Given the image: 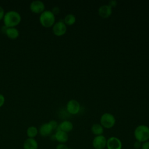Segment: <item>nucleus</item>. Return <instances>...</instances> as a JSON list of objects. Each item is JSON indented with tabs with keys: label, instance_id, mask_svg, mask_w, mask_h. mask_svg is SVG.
Here are the masks:
<instances>
[{
	"label": "nucleus",
	"instance_id": "obj_16",
	"mask_svg": "<svg viewBox=\"0 0 149 149\" xmlns=\"http://www.w3.org/2000/svg\"><path fill=\"white\" fill-rule=\"evenodd\" d=\"M91 130L92 133L96 136L102 135L104 132V127L100 123H94L92 125Z\"/></svg>",
	"mask_w": 149,
	"mask_h": 149
},
{
	"label": "nucleus",
	"instance_id": "obj_19",
	"mask_svg": "<svg viewBox=\"0 0 149 149\" xmlns=\"http://www.w3.org/2000/svg\"><path fill=\"white\" fill-rule=\"evenodd\" d=\"M49 125L51 126V127H52V130H57L58 129V122L55 120H50L49 122H48Z\"/></svg>",
	"mask_w": 149,
	"mask_h": 149
},
{
	"label": "nucleus",
	"instance_id": "obj_23",
	"mask_svg": "<svg viewBox=\"0 0 149 149\" xmlns=\"http://www.w3.org/2000/svg\"><path fill=\"white\" fill-rule=\"evenodd\" d=\"M141 149H149V141L142 143Z\"/></svg>",
	"mask_w": 149,
	"mask_h": 149
},
{
	"label": "nucleus",
	"instance_id": "obj_5",
	"mask_svg": "<svg viewBox=\"0 0 149 149\" xmlns=\"http://www.w3.org/2000/svg\"><path fill=\"white\" fill-rule=\"evenodd\" d=\"M67 28L63 21L60 20L54 23L52 27V31L56 36H61L65 34Z\"/></svg>",
	"mask_w": 149,
	"mask_h": 149
},
{
	"label": "nucleus",
	"instance_id": "obj_3",
	"mask_svg": "<svg viewBox=\"0 0 149 149\" xmlns=\"http://www.w3.org/2000/svg\"><path fill=\"white\" fill-rule=\"evenodd\" d=\"M40 24L44 27H50L53 26L55 21V16L51 10H44L39 17Z\"/></svg>",
	"mask_w": 149,
	"mask_h": 149
},
{
	"label": "nucleus",
	"instance_id": "obj_4",
	"mask_svg": "<svg viewBox=\"0 0 149 149\" xmlns=\"http://www.w3.org/2000/svg\"><path fill=\"white\" fill-rule=\"evenodd\" d=\"M115 116L110 113H104L100 118V124L104 128L111 129L115 125Z\"/></svg>",
	"mask_w": 149,
	"mask_h": 149
},
{
	"label": "nucleus",
	"instance_id": "obj_2",
	"mask_svg": "<svg viewBox=\"0 0 149 149\" xmlns=\"http://www.w3.org/2000/svg\"><path fill=\"white\" fill-rule=\"evenodd\" d=\"M134 136L136 141L141 143L149 140V127L145 125L137 126L134 131Z\"/></svg>",
	"mask_w": 149,
	"mask_h": 149
},
{
	"label": "nucleus",
	"instance_id": "obj_9",
	"mask_svg": "<svg viewBox=\"0 0 149 149\" xmlns=\"http://www.w3.org/2000/svg\"><path fill=\"white\" fill-rule=\"evenodd\" d=\"M80 109L79 102L75 100H70L66 104V109L68 112L72 115L77 114Z\"/></svg>",
	"mask_w": 149,
	"mask_h": 149
},
{
	"label": "nucleus",
	"instance_id": "obj_13",
	"mask_svg": "<svg viewBox=\"0 0 149 149\" xmlns=\"http://www.w3.org/2000/svg\"><path fill=\"white\" fill-rule=\"evenodd\" d=\"M98 14L102 18H107L112 14V8L108 5H103L98 8Z\"/></svg>",
	"mask_w": 149,
	"mask_h": 149
},
{
	"label": "nucleus",
	"instance_id": "obj_20",
	"mask_svg": "<svg viewBox=\"0 0 149 149\" xmlns=\"http://www.w3.org/2000/svg\"><path fill=\"white\" fill-rule=\"evenodd\" d=\"M56 149H70L65 144H62V143H59L56 147Z\"/></svg>",
	"mask_w": 149,
	"mask_h": 149
},
{
	"label": "nucleus",
	"instance_id": "obj_7",
	"mask_svg": "<svg viewBox=\"0 0 149 149\" xmlns=\"http://www.w3.org/2000/svg\"><path fill=\"white\" fill-rule=\"evenodd\" d=\"M106 147L107 149H122V143L119 138L112 136L107 140Z\"/></svg>",
	"mask_w": 149,
	"mask_h": 149
},
{
	"label": "nucleus",
	"instance_id": "obj_26",
	"mask_svg": "<svg viewBox=\"0 0 149 149\" xmlns=\"http://www.w3.org/2000/svg\"><path fill=\"white\" fill-rule=\"evenodd\" d=\"M5 15V11L4 9L2 6H0V20L3 19Z\"/></svg>",
	"mask_w": 149,
	"mask_h": 149
},
{
	"label": "nucleus",
	"instance_id": "obj_1",
	"mask_svg": "<svg viewBox=\"0 0 149 149\" xmlns=\"http://www.w3.org/2000/svg\"><path fill=\"white\" fill-rule=\"evenodd\" d=\"M20 13L15 10H9L5 13L3 18L4 26L6 27H15L21 22Z\"/></svg>",
	"mask_w": 149,
	"mask_h": 149
},
{
	"label": "nucleus",
	"instance_id": "obj_15",
	"mask_svg": "<svg viewBox=\"0 0 149 149\" xmlns=\"http://www.w3.org/2000/svg\"><path fill=\"white\" fill-rule=\"evenodd\" d=\"M5 33L9 38L12 40L16 39L19 36V31L15 27H7Z\"/></svg>",
	"mask_w": 149,
	"mask_h": 149
},
{
	"label": "nucleus",
	"instance_id": "obj_12",
	"mask_svg": "<svg viewBox=\"0 0 149 149\" xmlns=\"http://www.w3.org/2000/svg\"><path fill=\"white\" fill-rule=\"evenodd\" d=\"M23 149H38V143L35 139L27 138L23 144Z\"/></svg>",
	"mask_w": 149,
	"mask_h": 149
},
{
	"label": "nucleus",
	"instance_id": "obj_22",
	"mask_svg": "<svg viewBox=\"0 0 149 149\" xmlns=\"http://www.w3.org/2000/svg\"><path fill=\"white\" fill-rule=\"evenodd\" d=\"M51 12L54 13V15L55 16L56 15H58L60 12V9L58 6H55L52 9Z\"/></svg>",
	"mask_w": 149,
	"mask_h": 149
},
{
	"label": "nucleus",
	"instance_id": "obj_25",
	"mask_svg": "<svg viewBox=\"0 0 149 149\" xmlns=\"http://www.w3.org/2000/svg\"><path fill=\"white\" fill-rule=\"evenodd\" d=\"M5 97L3 96V95L0 93V108L5 103Z\"/></svg>",
	"mask_w": 149,
	"mask_h": 149
},
{
	"label": "nucleus",
	"instance_id": "obj_11",
	"mask_svg": "<svg viewBox=\"0 0 149 149\" xmlns=\"http://www.w3.org/2000/svg\"><path fill=\"white\" fill-rule=\"evenodd\" d=\"M53 130L48 123H45L41 125L39 128L38 133L42 137H47L51 134Z\"/></svg>",
	"mask_w": 149,
	"mask_h": 149
},
{
	"label": "nucleus",
	"instance_id": "obj_10",
	"mask_svg": "<svg viewBox=\"0 0 149 149\" xmlns=\"http://www.w3.org/2000/svg\"><path fill=\"white\" fill-rule=\"evenodd\" d=\"M54 137L56 141H57L59 143L62 144H65L69 139L68 133L60 130H56V133L54 134Z\"/></svg>",
	"mask_w": 149,
	"mask_h": 149
},
{
	"label": "nucleus",
	"instance_id": "obj_14",
	"mask_svg": "<svg viewBox=\"0 0 149 149\" xmlns=\"http://www.w3.org/2000/svg\"><path fill=\"white\" fill-rule=\"evenodd\" d=\"M73 128V123L69 121V120H63L62 121L58 127L57 130H60L63 132H65L66 133H69L72 130Z\"/></svg>",
	"mask_w": 149,
	"mask_h": 149
},
{
	"label": "nucleus",
	"instance_id": "obj_17",
	"mask_svg": "<svg viewBox=\"0 0 149 149\" xmlns=\"http://www.w3.org/2000/svg\"><path fill=\"white\" fill-rule=\"evenodd\" d=\"M38 133V129L34 126H29L26 130V134L28 138L34 139Z\"/></svg>",
	"mask_w": 149,
	"mask_h": 149
},
{
	"label": "nucleus",
	"instance_id": "obj_24",
	"mask_svg": "<svg viewBox=\"0 0 149 149\" xmlns=\"http://www.w3.org/2000/svg\"><path fill=\"white\" fill-rule=\"evenodd\" d=\"M117 5V2L115 0H111L108 2V5L112 8V7H115Z\"/></svg>",
	"mask_w": 149,
	"mask_h": 149
},
{
	"label": "nucleus",
	"instance_id": "obj_8",
	"mask_svg": "<svg viewBox=\"0 0 149 149\" xmlns=\"http://www.w3.org/2000/svg\"><path fill=\"white\" fill-rule=\"evenodd\" d=\"M30 9L31 11L34 13L41 14L45 10V5L44 2L41 1H33L30 5Z\"/></svg>",
	"mask_w": 149,
	"mask_h": 149
},
{
	"label": "nucleus",
	"instance_id": "obj_18",
	"mask_svg": "<svg viewBox=\"0 0 149 149\" xmlns=\"http://www.w3.org/2000/svg\"><path fill=\"white\" fill-rule=\"evenodd\" d=\"M63 22L66 25H72L76 22V17L73 14H68L65 17Z\"/></svg>",
	"mask_w": 149,
	"mask_h": 149
},
{
	"label": "nucleus",
	"instance_id": "obj_21",
	"mask_svg": "<svg viewBox=\"0 0 149 149\" xmlns=\"http://www.w3.org/2000/svg\"><path fill=\"white\" fill-rule=\"evenodd\" d=\"M141 144H142V143L141 142L138 141H136L133 143V147L135 149H140V148H141Z\"/></svg>",
	"mask_w": 149,
	"mask_h": 149
},
{
	"label": "nucleus",
	"instance_id": "obj_6",
	"mask_svg": "<svg viewBox=\"0 0 149 149\" xmlns=\"http://www.w3.org/2000/svg\"><path fill=\"white\" fill-rule=\"evenodd\" d=\"M107 141L104 136H96L93 140V147L94 149H104L107 146Z\"/></svg>",
	"mask_w": 149,
	"mask_h": 149
}]
</instances>
